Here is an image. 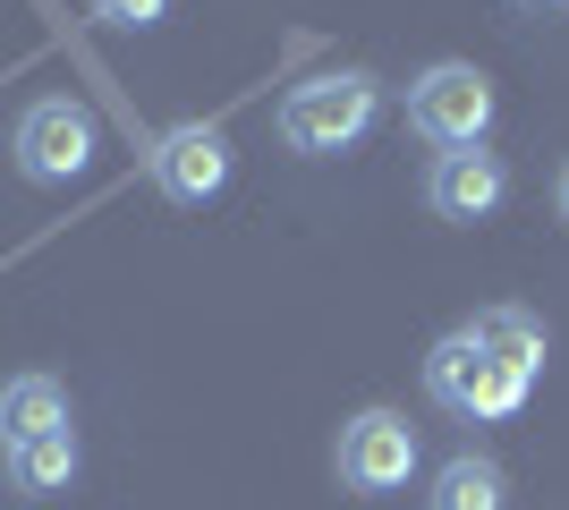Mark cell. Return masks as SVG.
<instances>
[{"label":"cell","mask_w":569,"mask_h":510,"mask_svg":"<svg viewBox=\"0 0 569 510\" xmlns=\"http://www.w3.org/2000/svg\"><path fill=\"white\" fill-rule=\"evenodd\" d=\"M426 391H433V409H451L468 417V426H493V417H519L527 409V374H510V366L485 349V340L459 323V332L433 340V358H426Z\"/></svg>","instance_id":"1"},{"label":"cell","mask_w":569,"mask_h":510,"mask_svg":"<svg viewBox=\"0 0 569 510\" xmlns=\"http://www.w3.org/2000/svg\"><path fill=\"white\" fill-rule=\"evenodd\" d=\"M375 111H382V86L366 69H323L281 94V146L289 153H340L375 128Z\"/></svg>","instance_id":"2"},{"label":"cell","mask_w":569,"mask_h":510,"mask_svg":"<svg viewBox=\"0 0 569 510\" xmlns=\"http://www.w3.org/2000/svg\"><path fill=\"white\" fill-rule=\"evenodd\" d=\"M94 146H102V120L77 94L26 102V111H18V137H9L18 179H34V188H69V179H86V170H94Z\"/></svg>","instance_id":"3"},{"label":"cell","mask_w":569,"mask_h":510,"mask_svg":"<svg viewBox=\"0 0 569 510\" xmlns=\"http://www.w3.org/2000/svg\"><path fill=\"white\" fill-rule=\"evenodd\" d=\"M408 128L433 137V146H485V128H493V77L468 69V60H433L417 86H408Z\"/></svg>","instance_id":"4"},{"label":"cell","mask_w":569,"mask_h":510,"mask_svg":"<svg viewBox=\"0 0 569 510\" xmlns=\"http://www.w3.org/2000/svg\"><path fill=\"white\" fill-rule=\"evenodd\" d=\"M340 486L349 493H400L408 477H417V426H408L400 409H357L349 426H340Z\"/></svg>","instance_id":"5"},{"label":"cell","mask_w":569,"mask_h":510,"mask_svg":"<svg viewBox=\"0 0 569 510\" xmlns=\"http://www.w3.org/2000/svg\"><path fill=\"white\" fill-rule=\"evenodd\" d=\"M144 179L170 196V204H213L221 188H230V137H221L213 120H179L153 137V153H144Z\"/></svg>","instance_id":"6"},{"label":"cell","mask_w":569,"mask_h":510,"mask_svg":"<svg viewBox=\"0 0 569 510\" xmlns=\"http://www.w3.org/2000/svg\"><path fill=\"white\" fill-rule=\"evenodd\" d=\"M501 196H510V170H501V153H485V146H451L426 170V204L442 221H485Z\"/></svg>","instance_id":"7"},{"label":"cell","mask_w":569,"mask_h":510,"mask_svg":"<svg viewBox=\"0 0 569 510\" xmlns=\"http://www.w3.org/2000/svg\"><path fill=\"white\" fill-rule=\"evenodd\" d=\"M60 426H69V391L51 383V374L0 383V451H9V442H34V434H60Z\"/></svg>","instance_id":"8"},{"label":"cell","mask_w":569,"mask_h":510,"mask_svg":"<svg viewBox=\"0 0 569 510\" xmlns=\"http://www.w3.org/2000/svg\"><path fill=\"white\" fill-rule=\"evenodd\" d=\"M433 510H510V477H501L493 451H459V460L433 468Z\"/></svg>","instance_id":"9"},{"label":"cell","mask_w":569,"mask_h":510,"mask_svg":"<svg viewBox=\"0 0 569 510\" xmlns=\"http://www.w3.org/2000/svg\"><path fill=\"white\" fill-rule=\"evenodd\" d=\"M0 468H9V486H18V493H69L77 486V426L34 434V442H9Z\"/></svg>","instance_id":"10"},{"label":"cell","mask_w":569,"mask_h":510,"mask_svg":"<svg viewBox=\"0 0 569 510\" xmlns=\"http://www.w3.org/2000/svg\"><path fill=\"white\" fill-rule=\"evenodd\" d=\"M468 332L485 340V349H493V358L510 366V374H527V383L545 374V323L527 316V307H476V323H468Z\"/></svg>","instance_id":"11"},{"label":"cell","mask_w":569,"mask_h":510,"mask_svg":"<svg viewBox=\"0 0 569 510\" xmlns=\"http://www.w3.org/2000/svg\"><path fill=\"white\" fill-rule=\"evenodd\" d=\"M94 18L102 26H162L170 0H94Z\"/></svg>","instance_id":"12"},{"label":"cell","mask_w":569,"mask_h":510,"mask_svg":"<svg viewBox=\"0 0 569 510\" xmlns=\"http://www.w3.org/2000/svg\"><path fill=\"white\" fill-rule=\"evenodd\" d=\"M552 213L569 221V162H561V179H552Z\"/></svg>","instance_id":"13"},{"label":"cell","mask_w":569,"mask_h":510,"mask_svg":"<svg viewBox=\"0 0 569 510\" xmlns=\"http://www.w3.org/2000/svg\"><path fill=\"white\" fill-rule=\"evenodd\" d=\"M519 9H545V18H561V9H569V0H519Z\"/></svg>","instance_id":"14"}]
</instances>
